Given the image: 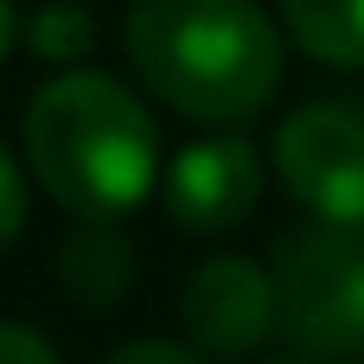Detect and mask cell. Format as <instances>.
<instances>
[{
    "mask_svg": "<svg viewBox=\"0 0 364 364\" xmlns=\"http://www.w3.org/2000/svg\"><path fill=\"white\" fill-rule=\"evenodd\" d=\"M58 282H64V294H70L77 307L102 314V307H115V301L128 294V282H134V243H128L115 224H77V230L64 237V250H58Z\"/></svg>",
    "mask_w": 364,
    "mask_h": 364,
    "instance_id": "obj_7",
    "label": "cell"
},
{
    "mask_svg": "<svg viewBox=\"0 0 364 364\" xmlns=\"http://www.w3.org/2000/svg\"><path fill=\"white\" fill-rule=\"evenodd\" d=\"M275 339L307 364H364V230H307L275 256Z\"/></svg>",
    "mask_w": 364,
    "mask_h": 364,
    "instance_id": "obj_3",
    "label": "cell"
},
{
    "mask_svg": "<svg viewBox=\"0 0 364 364\" xmlns=\"http://www.w3.org/2000/svg\"><path fill=\"white\" fill-rule=\"evenodd\" d=\"M179 326L192 339V352L205 358H250L275 339V269L250 262V256H211L186 275L179 294Z\"/></svg>",
    "mask_w": 364,
    "mask_h": 364,
    "instance_id": "obj_5",
    "label": "cell"
},
{
    "mask_svg": "<svg viewBox=\"0 0 364 364\" xmlns=\"http://www.w3.org/2000/svg\"><path fill=\"white\" fill-rule=\"evenodd\" d=\"M26 205H32V198H26V173H19V160L0 147V250L26 230Z\"/></svg>",
    "mask_w": 364,
    "mask_h": 364,
    "instance_id": "obj_10",
    "label": "cell"
},
{
    "mask_svg": "<svg viewBox=\"0 0 364 364\" xmlns=\"http://www.w3.org/2000/svg\"><path fill=\"white\" fill-rule=\"evenodd\" d=\"M32 51L51 58V64H77L90 45H96V13L77 6V0H51L45 13H32Z\"/></svg>",
    "mask_w": 364,
    "mask_h": 364,
    "instance_id": "obj_9",
    "label": "cell"
},
{
    "mask_svg": "<svg viewBox=\"0 0 364 364\" xmlns=\"http://www.w3.org/2000/svg\"><path fill=\"white\" fill-rule=\"evenodd\" d=\"M26 166L77 224H115L154 192L160 134L122 77L58 70L26 102Z\"/></svg>",
    "mask_w": 364,
    "mask_h": 364,
    "instance_id": "obj_2",
    "label": "cell"
},
{
    "mask_svg": "<svg viewBox=\"0 0 364 364\" xmlns=\"http://www.w3.org/2000/svg\"><path fill=\"white\" fill-rule=\"evenodd\" d=\"M262 205V154L243 134L192 141L166 166V218L192 237H224Z\"/></svg>",
    "mask_w": 364,
    "mask_h": 364,
    "instance_id": "obj_6",
    "label": "cell"
},
{
    "mask_svg": "<svg viewBox=\"0 0 364 364\" xmlns=\"http://www.w3.org/2000/svg\"><path fill=\"white\" fill-rule=\"evenodd\" d=\"M122 51L147 96L186 122H250L288 70V32L256 0H134Z\"/></svg>",
    "mask_w": 364,
    "mask_h": 364,
    "instance_id": "obj_1",
    "label": "cell"
},
{
    "mask_svg": "<svg viewBox=\"0 0 364 364\" xmlns=\"http://www.w3.org/2000/svg\"><path fill=\"white\" fill-rule=\"evenodd\" d=\"M282 6V32L333 64V70H364V0H275Z\"/></svg>",
    "mask_w": 364,
    "mask_h": 364,
    "instance_id": "obj_8",
    "label": "cell"
},
{
    "mask_svg": "<svg viewBox=\"0 0 364 364\" xmlns=\"http://www.w3.org/2000/svg\"><path fill=\"white\" fill-rule=\"evenodd\" d=\"M6 45H13V6L0 0V58H6Z\"/></svg>",
    "mask_w": 364,
    "mask_h": 364,
    "instance_id": "obj_13",
    "label": "cell"
},
{
    "mask_svg": "<svg viewBox=\"0 0 364 364\" xmlns=\"http://www.w3.org/2000/svg\"><path fill=\"white\" fill-rule=\"evenodd\" d=\"M275 179L320 224L364 230V109L352 102H301L269 141Z\"/></svg>",
    "mask_w": 364,
    "mask_h": 364,
    "instance_id": "obj_4",
    "label": "cell"
},
{
    "mask_svg": "<svg viewBox=\"0 0 364 364\" xmlns=\"http://www.w3.org/2000/svg\"><path fill=\"white\" fill-rule=\"evenodd\" d=\"M102 364H211L192 346H173V339H134V346H115Z\"/></svg>",
    "mask_w": 364,
    "mask_h": 364,
    "instance_id": "obj_11",
    "label": "cell"
},
{
    "mask_svg": "<svg viewBox=\"0 0 364 364\" xmlns=\"http://www.w3.org/2000/svg\"><path fill=\"white\" fill-rule=\"evenodd\" d=\"M0 364H58L51 339L19 326V320H0Z\"/></svg>",
    "mask_w": 364,
    "mask_h": 364,
    "instance_id": "obj_12",
    "label": "cell"
},
{
    "mask_svg": "<svg viewBox=\"0 0 364 364\" xmlns=\"http://www.w3.org/2000/svg\"><path fill=\"white\" fill-rule=\"evenodd\" d=\"M269 364H307V358H269Z\"/></svg>",
    "mask_w": 364,
    "mask_h": 364,
    "instance_id": "obj_14",
    "label": "cell"
}]
</instances>
